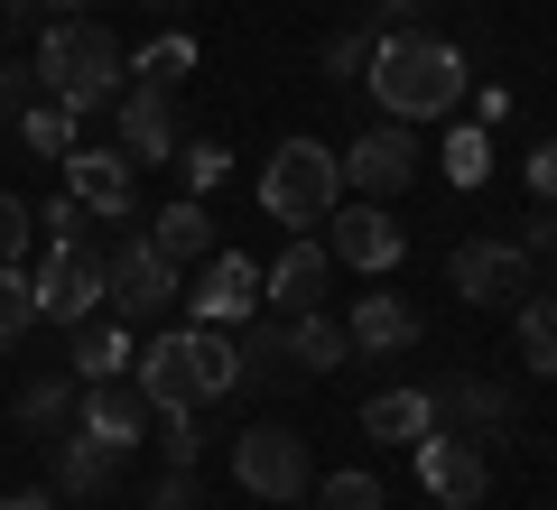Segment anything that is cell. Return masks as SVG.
Returning a JSON list of instances; mask_svg holds the SVG:
<instances>
[{
  "label": "cell",
  "instance_id": "1",
  "mask_svg": "<svg viewBox=\"0 0 557 510\" xmlns=\"http://www.w3.org/2000/svg\"><path fill=\"white\" fill-rule=\"evenodd\" d=\"M131 372H139V390H149V409H159V418H196V409H214V399L242 390V353H233V334H223V325L149 334Z\"/></svg>",
  "mask_w": 557,
  "mask_h": 510
},
{
  "label": "cell",
  "instance_id": "2",
  "mask_svg": "<svg viewBox=\"0 0 557 510\" xmlns=\"http://www.w3.org/2000/svg\"><path fill=\"white\" fill-rule=\"evenodd\" d=\"M362 84L381 94L391 121H446L465 102V57L446 38H428V28H381V57Z\"/></svg>",
  "mask_w": 557,
  "mask_h": 510
},
{
  "label": "cell",
  "instance_id": "3",
  "mask_svg": "<svg viewBox=\"0 0 557 510\" xmlns=\"http://www.w3.org/2000/svg\"><path fill=\"white\" fill-rule=\"evenodd\" d=\"M38 84L57 102H75V112H102V102H121V38L102 20H47L38 28Z\"/></svg>",
  "mask_w": 557,
  "mask_h": 510
},
{
  "label": "cell",
  "instance_id": "4",
  "mask_svg": "<svg viewBox=\"0 0 557 510\" xmlns=\"http://www.w3.org/2000/svg\"><path fill=\"white\" fill-rule=\"evenodd\" d=\"M335 204H344V149H325V139H278V149L260 158V214L270 223L317 233Z\"/></svg>",
  "mask_w": 557,
  "mask_h": 510
},
{
  "label": "cell",
  "instance_id": "5",
  "mask_svg": "<svg viewBox=\"0 0 557 510\" xmlns=\"http://www.w3.org/2000/svg\"><path fill=\"white\" fill-rule=\"evenodd\" d=\"M38 315H57V325H94V307H112V270H102V251L94 241H47L38 251Z\"/></svg>",
  "mask_w": 557,
  "mask_h": 510
},
{
  "label": "cell",
  "instance_id": "6",
  "mask_svg": "<svg viewBox=\"0 0 557 510\" xmlns=\"http://www.w3.org/2000/svg\"><path fill=\"white\" fill-rule=\"evenodd\" d=\"M102 270H112V315H121V325H159V315L186 297V288H177V260H168L149 233H131Z\"/></svg>",
  "mask_w": 557,
  "mask_h": 510
},
{
  "label": "cell",
  "instance_id": "7",
  "mask_svg": "<svg viewBox=\"0 0 557 510\" xmlns=\"http://www.w3.org/2000/svg\"><path fill=\"white\" fill-rule=\"evenodd\" d=\"M233 473H242V492H260V501H307L317 492V464H307V436L298 427H251L233 446Z\"/></svg>",
  "mask_w": 557,
  "mask_h": 510
},
{
  "label": "cell",
  "instance_id": "8",
  "mask_svg": "<svg viewBox=\"0 0 557 510\" xmlns=\"http://www.w3.org/2000/svg\"><path fill=\"white\" fill-rule=\"evenodd\" d=\"M112 121H121V149H131V167H159V158H177V149H186L177 84H121Z\"/></svg>",
  "mask_w": 557,
  "mask_h": 510
},
{
  "label": "cell",
  "instance_id": "9",
  "mask_svg": "<svg viewBox=\"0 0 557 510\" xmlns=\"http://www.w3.org/2000/svg\"><path fill=\"white\" fill-rule=\"evenodd\" d=\"M409 455H418V492H428V501H446V510H474L483 492H493V464H483V446H474V436L428 427Z\"/></svg>",
  "mask_w": 557,
  "mask_h": 510
},
{
  "label": "cell",
  "instance_id": "10",
  "mask_svg": "<svg viewBox=\"0 0 557 510\" xmlns=\"http://www.w3.org/2000/svg\"><path fill=\"white\" fill-rule=\"evenodd\" d=\"M325 278H335L325 233H288V241H278V260L260 270V307H270V315H317L325 307Z\"/></svg>",
  "mask_w": 557,
  "mask_h": 510
},
{
  "label": "cell",
  "instance_id": "11",
  "mask_svg": "<svg viewBox=\"0 0 557 510\" xmlns=\"http://www.w3.org/2000/svg\"><path fill=\"white\" fill-rule=\"evenodd\" d=\"M65 196H75L94 223H149V214H139L131 149H75V158H65Z\"/></svg>",
  "mask_w": 557,
  "mask_h": 510
},
{
  "label": "cell",
  "instance_id": "12",
  "mask_svg": "<svg viewBox=\"0 0 557 510\" xmlns=\"http://www.w3.org/2000/svg\"><path fill=\"white\" fill-rule=\"evenodd\" d=\"M446 278H456L465 307H520V288H530V241H456Z\"/></svg>",
  "mask_w": 557,
  "mask_h": 510
},
{
  "label": "cell",
  "instance_id": "13",
  "mask_svg": "<svg viewBox=\"0 0 557 510\" xmlns=\"http://www.w3.org/2000/svg\"><path fill=\"white\" fill-rule=\"evenodd\" d=\"M418 177V121H381V130H362L354 149H344V186L354 196H399V186Z\"/></svg>",
  "mask_w": 557,
  "mask_h": 510
},
{
  "label": "cell",
  "instance_id": "14",
  "mask_svg": "<svg viewBox=\"0 0 557 510\" xmlns=\"http://www.w3.org/2000/svg\"><path fill=\"white\" fill-rule=\"evenodd\" d=\"M428 409H437L446 436H474V446H483V436H502L520 418V399L502 390V381H483V372H446L437 390H428Z\"/></svg>",
  "mask_w": 557,
  "mask_h": 510
},
{
  "label": "cell",
  "instance_id": "15",
  "mask_svg": "<svg viewBox=\"0 0 557 510\" xmlns=\"http://www.w3.org/2000/svg\"><path fill=\"white\" fill-rule=\"evenodd\" d=\"M325 251H335V270H399L409 233L362 196V204H335V214H325Z\"/></svg>",
  "mask_w": 557,
  "mask_h": 510
},
{
  "label": "cell",
  "instance_id": "16",
  "mask_svg": "<svg viewBox=\"0 0 557 510\" xmlns=\"http://www.w3.org/2000/svg\"><path fill=\"white\" fill-rule=\"evenodd\" d=\"M75 427L112 436V446H149V427H159V409H149V390H139V372H112V381H84V399H75Z\"/></svg>",
  "mask_w": 557,
  "mask_h": 510
},
{
  "label": "cell",
  "instance_id": "17",
  "mask_svg": "<svg viewBox=\"0 0 557 510\" xmlns=\"http://www.w3.org/2000/svg\"><path fill=\"white\" fill-rule=\"evenodd\" d=\"M186 307H196V325H251V307H260V260H242V251H214L205 260V278L186 288Z\"/></svg>",
  "mask_w": 557,
  "mask_h": 510
},
{
  "label": "cell",
  "instance_id": "18",
  "mask_svg": "<svg viewBox=\"0 0 557 510\" xmlns=\"http://www.w3.org/2000/svg\"><path fill=\"white\" fill-rule=\"evenodd\" d=\"M121 464H131V446H112V436H94V427L57 436V492L65 501H102V492L121 483Z\"/></svg>",
  "mask_w": 557,
  "mask_h": 510
},
{
  "label": "cell",
  "instance_id": "19",
  "mask_svg": "<svg viewBox=\"0 0 557 510\" xmlns=\"http://www.w3.org/2000/svg\"><path fill=\"white\" fill-rule=\"evenodd\" d=\"M278 325H288V372H298V381H317V372H335V362L344 353H354V334H344L335 325V315H278Z\"/></svg>",
  "mask_w": 557,
  "mask_h": 510
},
{
  "label": "cell",
  "instance_id": "20",
  "mask_svg": "<svg viewBox=\"0 0 557 510\" xmlns=\"http://www.w3.org/2000/svg\"><path fill=\"white\" fill-rule=\"evenodd\" d=\"M344 334H354V353L391 362V353H409V344H418V315L399 307V297H354V325H344Z\"/></svg>",
  "mask_w": 557,
  "mask_h": 510
},
{
  "label": "cell",
  "instance_id": "21",
  "mask_svg": "<svg viewBox=\"0 0 557 510\" xmlns=\"http://www.w3.org/2000/svg\"><path fill=\"white\" fill-rule=\"evenodd\" d=\"M428 427H437L428 390H372V409H362V436H372V446H418Z\"/></svg>",
  "mask_w": 557,
  "mask_h": 510
},
{
  "label": "cell",
  "instance_id": "22",
  "mask_svg": "<svg viewBox=\"0 0 557 510\" xmlns=\"http://www.w3.org/2000/svg\"><path fill=\"white\" fill-rule=\"evenodd\" d=\"M149 241H159L168 260H214L205 251V241H214V214H205V196H177V204H159V214H149Z\"/></svg>",
  "mask_w": 557,
  "mask_h": 510
},
{
  "label": "cell",
  "instance_id": "23",
  "mask_svg": "<svg viewBox=\"0 0 557 510\" xmlns=\"http://www.w3.org/2000/svg\"><path fill=\"white\" fill-rule=\"evenodd\" d=\"M20 139H28L38 158H75V139H84V112L47 94V102H28V112H20Z\"/></svg>",
  "mask_w": 557,
  "mask_h": 510
},
{
  "label": "cell",
  "instance_id": "24",
  "mask_svg": "<svg viewBox=\"0 0 557 510\" xmlns=\"http://www.w3.org/2000/svg\"><path fill=\"white\" fill-rule=\"evenodd\" d=\"M75 399H84V381L75 372H38V381H20V427H65L75 418Z\"/></svg>",
  "mask_w": 557,
  "mask_h": 510
},
{
  "label": "cell",
  "instance_id": "25",
  "mask_svg": "<svg viewBox=\"0 0 557 510\" xmlns=\"http://www.w3.org/2000/svg\"><path fill=\"white\" fill-rule=\"evenodd\" d=\"M131 325H75V381H112V372H131Z\"/></svg>",
  "mask_w": 557,
  "mask_h": 510
},
{
  "label": "cell",
  "instance_id": "26",
  "mask_svg": "<svg viewBox=\"0 0 557 510\" xmlns=\"http://www.w3.org/2000/svg\"><path fill=\"white\" fill-rule=\"evenodd\" d=\"M233 353H242V381H298V372H288V325H278V315H270V325H242Z\"/></svg>",
  "mask_w": 557,
  "mask_h": 510
},
{
  "label": "cell",
  "instance_id": "27",
  "mask_svg": "<svg viewBox=\"0 0 557 510\" xmlns=\"http://www.w3.org/2000/svg\"><path fill=\"white\" fill-rule=\"evenodd\" d=\"M38 325H47V315H38V278H28V270H0V353H20Z\"/></svg>",
  "mask_w": 557,
  "mask_h": 510
},
{
  "label": "cell",
  "instance_id": "28",
  "mask_svg": "<svg viewBox=\"0 0 557 510\" xmlns=\"http://www.w3.org/2000/svg\"><path fill=\"white\" fill-rule=\"evenodd\" d=\"M520 362L557 372V297H520Z\"/></svg>",
  "mask_w": 557,
  "mask_h": 510
},
{
  "label": "cell",
  "instance_id": "29",
  "mask_svg": "<svg viewBox=\"0 0 557 510\" xmlns=\"http://www.w3.org/2000/svg\"><path fill=\"white\" fill-rule=\"evenodd\" d=\"M186 75H196V38H159L131 57V84H186Z\"/></svg>",
  "mask_w": 557,
  "mask_h": 510
},
{
  "label": "cell",
  "instance_id": "30",
  "mask_svg": "<svg viewBox=\"0 0 557 510\" xmlns=\"http://www.w3.org/2000/svg\"><path fill=\"white\" fill-rule=\"evenodd\" d=\"M372 57H381V28H344V38H325V75H335V84H362Z\"/></svg>",
  "mask_w": 557,
  "mask_h": 510
},
{
  "label": "cell",
  "instance_id": "31",
  "mask_svg": "<svg viewBox=\"0 0 557 510\" xmlns=\"http://www.w3.org/2000/svg\"><path fill=\"white\" fill-rule=\"evenodd\" d=\"M446 177H456V186H483V177H493V139H483V130H446Z\"/></svg>",
  "mask_w": 557,
  "mask_h": 510
},
{
  "label": "cell",
  "instance_id": "32",
  "mask_svg": "<svg viewBox=\"0 0 557 510\" xmlns=\"http://www.w3.org/2000/svg\"><path fill=\"white\" fill-rule=\"evenodd\" d=\"M28 241H38V204H28V196H0V270H20Z\"/></svg>",
  "mask_w": 557,
  "mask_h": 510
},
{
  "label": "cell",
  "instance_id": "33",
  "mask_svg": "<svg viewBox=\"0 0 557 510\" xmlns=\"http://www.w3.org/2000/svg\"><path fill=\"white\" fill-rule=\"evenodd\" d=\"M317 510H381V473H325L317 483Z\"/></svg>",
  "mask_w": 557,
  "mask_h": 510
},
{
  "label": "cell",
  "instance_id": "34",
  "mask_svg": "<svg viewBox=\"0 0 557 510\" xmlns=\"http://www.w3.org/2000/svg\"><path fill=\"white\" fill-rule=\"evenodd\" d=\"M177 167H186V196H205V186H223V177H233V158H223L214 139H186V149H177Z\"/></svg>",
  "mask_w": 557,
  "mask_h": 510
},
{
  "label": "cell",
  "instance_id": "35",
  "mask_svg": "<svg viewBox=\"0 0 557 510\" xmlns=\"http://www.w3.org/2000/svg\"><path fill=\"white\" fill-rule=\"evenodd\" d=\"M38 233H47V241L65 251V241H94V214H84L75 196H57V204H38Z\"/></svg>",
  "mask_w": 557,
  "mask_h": 510
},
{
  "label": "cell",
  "instance_id": "36",
  "mask_svg": "<svg viewBox=\"0 0 557 510\" xmlns=\"http://www.w3.org/2000/svg\"><path fill=\"white\" fill-rule=\"evenodd\" d=\"M38 102V65H20V57H0V121L20 130V112Z\"/></svg>",
  "mask_w": 557,
  "mask_h": 510
},
{
  "label": "cell",
  "instance_id": "37",
  "mask_svg": "<svg viewBox=\"0 0 557 510\" xmlns=\"http://www.w3.org/2000/svg\"><path fill=\"white\" fill-rule=\"evenodd\" d=\"M205 492H196V464H168L159 473V492H149V510H196Z\"/></svg>",
  "mask_w": 557,
  "mask_h": 510
},
{
  "label": "cell",
  "instance_id": "38",
  "mask_svg": "<svg viewBox=\"0 0 557 510\" xmlns=\"http://www.w3.org/2000/svg\"><path fill=\"white\" fill-rule=\"evenodd\" d=\"M159 455L168 464H196V418H159Z\"/></svg>",
  "mask_w": 557,
  "mask_h": 510
},
{
  "label": "cell",
  "instance_id": "39",
  "mask_svg": "<svg viewBox=\"0 0 557 510\" xmlns=\"http://www.w3.org/2000/svg\"><path fill=\"white\" fill-rule=\"evenodd\" d=\"M530 196L557 204V139H539V149H530Z\"/></svg>",
  "mask_w": 557,
  "mask_h": 510
},
{
  "label": "cell",
  "instance_id": "40",
  "mask_svg": "<svg viewBox=\"0 0 557 510\" xmlns=\"http://www.w3.org/2000/svg\"><path fill=\"white\" fill-rule=\"evenodd\" d=\"M418 10H428V0H372V28H409Z\"/></svg>",
  "mask_w": 557,
  "mask_h": 510
},
{
  "label": "cell",
  "instance_id": "41",
  "mask_svg": "<svg viewBox=\"0 0 557 510\" xmlns=\"http://www.w3.org/2000/svg\"><path fill=\"white\" fill-rule=\"evenodd\" d=\"M530 251H548V260H557V204H548V214L530 223Z\"/></svg>",
  "mask_w": 557,
  "mask_h": 510
},
{
  "label": "cell",
  "instance_id": "42",
  "mask_svg": "<svg viewBox=\"0 0 557 510\" xmlns=\"http://www.w3.org/2000/svg\"><path fill=\"white\" fill-rule=\"evenodd\" d=\"M38 20V0H0V28H28Z\"/></svg>",
  "mask_w": 557,
  "mask_h": 510
},
{
  "label": "cell",
  "instance_id": "43",
  "mask_svg": "<svg viewBox=\"0 0 557 510\" xmlns=\"http://www.w3.org/2000/svg\"><path fill=\"white\" fill-rule=\"evenodd\" d=\"M0 510H57V492H10Z\"/></svg>",
  "mask_w": 557,
  "mask_h": 510
},
{
  "label": "cell",
  "instance_id": "44",
  "mask_svg": "<svg viewBox=\"0 0 557 510\" xmlns=\"http://www.w3.org/2000/svg\"><path fill=\"white\" fill-rule=\"evenodd\" d=\"M38 10L47 20H84V0H38Z\"/></svg>",
  "mask_w": 557,
  "mask_h": 510
},
{
  "label": "cell",
  "instance_id": "45",
  "mask_svg": "<svg viewBox=\"0 0 557 510\" xmlns=\"http://www.w3.org/2000/svg\"><path fill=\"white\" fill-rule=\"evenodd\" d=\"M149 10H168V0H149Z\"/></svg>",
  "mask_w": 557,
  "mask_h": 510
},
{
  "label": "cell",
  "instance_id": "46",
  "mask_svg": "<svg viewBox=\"0 0 557 510\" xmlns=\"http://www.w3.org/2000/svg\"><path fill=\"white\" fill-rule=\"evenodd\" d=\"M548 297H557V288H548Z\"/></svg>",
  "mask_w": 557,
  "mask_h": 510
}]
</instances>
